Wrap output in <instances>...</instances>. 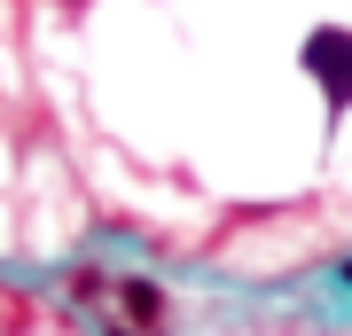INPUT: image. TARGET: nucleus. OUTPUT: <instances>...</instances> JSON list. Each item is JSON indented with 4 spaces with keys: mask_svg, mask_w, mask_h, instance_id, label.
<instances>
[{
    "mask_svg": "<svg viewBox=\"0 0 352 336\" xmlns=\"http://www.w3.org/2000/svg\"><path fill=\"white\" fill-rule=\"evenodd\" d=\"M298 63H305V78H314V87L329 94V110H352V32H344V24L305 32Z\"/></svg>",
    "mask_w": 352,
    "mask_h": 336,
    "instance_id": "1",
    "label": "nucleus"
},
{
    "mask_svg": "<svg viewBox=\"0 0 352 336\" xmlns=\"http://www.w3.org/2000/svg\"><path fill=\"white\" fill-rule=\"evenodd\" d=\"M118 305H126V328H141V336L164 321V289H157V282H141V274H133V282H118Z\"/></svg>",
    "mask_w": 352,
    "mask_h": 336,
    "instance_id": "2",
    "label": "nucleus"
},
{
    "mask_svg": "<svg viewBox=\"0 0 352 336\" xmlns=\"http://www.w3.org/2000/svg\"><path fill=\"white\" fill-rule=\"evenodd\" d=\"M337 274H344V282H352V258H344V266H337Z\"/></svg>",
    "mask_w": 352,
    "mask_h": 336,
    "instance_id": "3",
    "label": "nucleus"
},
{
    "mask_svg": "<svg viewBox=\"0 0 352 336\" xmlns=\"http://www.w3.org/2000/svg\"><path fill=\"white\" fill-rule=\"evenodd\" d=\"M110 336H141V328H110Z\"/></svg>",
    "mask_w": 352,
    "mask_h": 336,
    "instance_id": "4",
    "label": "nucleus"
}]
</instances>
